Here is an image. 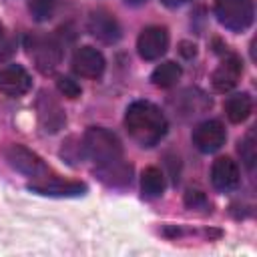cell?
I'll use <instances>...</instances> for the list:
<instances>
[{
  "label": "cell",
  "instance_id": "obj_20",
  "mask_svg": "<svg viewBox=\"0 0 257 257\" xmlns=\"http://www.w3.org/2000/svg\"><path fill=\"white\" fill-rule=\"evenodd\" d=\"M28 8H30V14L38 22H42V20H48L52 16V12H54V0H30Z\"/></svg>",
  "mask_w": 257,
  "mask_h": 257
},
{
  "label": "cell",
  "instance_id": "obj_15",
  "mask_svg": "<svg viewBox=\"0 0 257 257\" xmlns=\"http://www.w3.org/2000/svg\"><path fill=\"white\" fill-rule=\"evenodd\" d=\"M96 173L100 177V181H104L106 185H112V187H122L126 183H131V165L116 161V163H110V165H104V167H96Z\"/></svg>",
  "mask_w": 257,
  "mask_h": 257
},
{
  "label": "cell",
  "instance_id": "obj_7",
  "mask_svg": "<svg viewBox=\"0 0 257 257\" xmlns=\"http://www.w3.org/2000/svg\"><path fill=\"white\" fill-rule=\"evenodd\" d=\"M227 133L219 120H205L193 131V145L201 153H215L225 145Z\"/></svg>",
  "mask_w": 257,
  "mask_h": 257
},
{
  "label": "cell",
  "instance_id": "obj_8",
  "mask_svg": "<svg viewBox=\"0 0 257 257\" xmlns=\"http://www.w3.org/2000/svg\"><path fill=\"white\" fill-rule=\"evenodd\" d=\"M72 68L84 78H98L104 72V56L92 46H80L72 54Z\"/></svg>",
  "mask_w": 257,
  "mask_h": 257
},
{
  "label": "cell",
  "instance_id": "obj_24",
  "mask_svg": "<svg viewBox=\"0 0 257 257\" xmlns=\"http://www.w3.org/2000/svg\"><path fill=\"white\" fill-rule=\"evenodd\" d=\"M126 2H131V4H141V2H145V0H126Z\"/></svg>",
  "mask_w": 257,
  "mask_h": 257
},
{
  "label": "cell",
  "instance_id": "obj_4",
  "mask_svg": "<svg viewBox=\"0 0 257 257\" xmlns=\"http://www.w3.org/2000/svg\"><path fill=\"white\" fill-rule=\"evenodd\" d=\"M215 14L225 28L243 32L253 22V0H215Z\"/></svg>",
  "mask_w": 257,
  "mask_h": 257
},
{
  "label": "cell",
  "instance_id": "obj_1",
  "mask_svg": "<svg viewBox=\"0 0 257 257\" xmlns=\"http://www.w3.org/2000/svg\"><path fill=\"white\" fill-rule=\"evenodd\" d=\"M124 126L141 147H153L167 135V118L149 100H137L126 108Z\"/></svg>",
  "mask_w": 257,
  "mask_h": 257
},
{
  "label": "cell",
  "instance_id": "obj_11",
  "mask_svg": "<svg viewBox=\"0 0 257 257\" xmlns=\"http://www.w3.org/2000/svg\"><path fill=\"white\" fill-rule=\"evenodd\" d=\"M211 183L217 191H233L239 185V167L229 157H219L211 167Z\"/></svg>",
  "mask_w": 257,
  "mask_h": 257
},
{
  "label": "cell",
  "instance_id": "obj_13",
  "mask_svg": "<svg viewBox=\"0 0 257 257\" xmlns=\"http://www.w3.org/2000/svg\"><path fill=\"white\" fill-rule=\"evenodd\" d=\"M34 193L40 195H50V197H78L86 191V185L82 183H72V181H60V179H40L36 183L28 185Z\"/></svg>",
  "mask_w": 257,
  "mask_h": 257
},
{
  "label": "cell",
  "instance_id": "obj_9",
  "mask_svg": "<svg viewBox=\"0 0 257 257\" xmlns=\"http://www.w3.org/2000/svg\"><path fill=\"white\" fill-rule=\"evenodd\" d=\"M36 106H38L40 124H42V128H44L46 133H56L58 128H62V124H64V120H66V118H64V110L60 108L58 100H56L50 92L42 90L40 96H38Z\"/></svg>",
  "mask_w": 257,
  "mask_h": 257
},
{
  "label": "cell",
  "instance_id": "obj_3",
  "mask_svg": "<svg viewBox=\"0 0 257 257\" xmlns=\"http://www.w3.org/2000/svg\"><path fill=\"white\" fill-rule=\"evenodd\" d=\"M26 48H28V54L34 60V64L40 72H52L60 64L62 48H60V42L54 36L30 34L26 38Z\"/></svg>",
  "mask_w": 257,
  "mask_h": 257
},
{
  "label": "cell",
  "instance_id": "obj_18",
  "mask_svg": "<svg viewBox=\"0 0 257 257\" xmlns=\"http://www.w3.org/2000/svg\"><path fill=\"white\" fill-rule=\"evenodd\" d=\"M181 78V66L175 64L173 60H167L163 64H159L155 70H153V84L161 86V88H169L173 84H177V80Z\"/></svg>",
  "mask_w": 257,
  "mask_h": 257
},
{
  "label": "cell",
  "instance_id": "obj_14",
  "mask_svg": "<svg viewBox=\"0 0 257 257\" xmlns=\"http://www.w3.org/2000/svg\"><path fill=\"white\" fill-rule=\"evenodd\" d=\"M239 76H241V60L235 58V56H229L215 68V72L211 76V82L219 92H225V90H231L237 84Z\"/></svg>",
  "mask_w": 257,
  "mask_h": 257
},
{
  "label": "cell",
  "instance_id": "obj_2",
  "mask_svg": "<svg viewBox=\"0 0 257 257\" xmlns=\"http://www.w3.org/2000/svg\"><path fill=\"white\" fill-rule=\"evenodd\" d=\"M82 149L96 163V167H104L122 159V145L116 139V135L100 126H90L84 133Z\"/></svg>",
  "mask_w": 257,
  "mask_h": 257
},
{
  "label": "cell",
  "instance_id": "obj_5",
  "mask_svg": "<svg viewBox=\"0 0 257 257\" xmlns=\"http://www.w3.org/2000/svg\"><path fill=\"white\" fill-rule=\"evenodd\" d=\"M2 155L4 159L8 161V165L16 171H20L22 175L26 177H32V179H44L48 175V169L46 165L42 163V159L32 153L30 149H26L24 145H18V143H10L2 149Z\"/></svg>",
  "mask_w": 257,
  "mask_h": 257
},
{
  "label": "cell",
  "instance_id": "obj_23",
  "mask_svg": "<svg viewBox=\"0 0 257 257\" xmlns=\"http://www.w3.org/2000/svg\"><path fill=\"white\" fill-rule=\"evenodd\" d=\"M185 201H187L189 207H197V205H203L205 203V197L199 191H189L187 197H185Z\"/></svg>",
  "mask_w": 257,
  "mask_h": 257
},
{
  "label": "cell",
  "instance_id": "obj_19",
  "mask_svg": "<svg viewBox=\"0 0 257 257\" xmlns=\"http://www.w3.org/2000/svg\"><path fill=\"white\" fill-rule=\"evenodd\" d=\"M239 155L243 159V163L253 169L255 165V159H257V143H255V131H249L245 135V139L239 143Z\"/></svg>",
  "mask_w": 257,
  "mask_h": 257
},
{
  "label": "cell",
  "instance_id": "obj_22",
  "mask_svg": "<svg viewBox=\"0 0 257 257\" xmlns=\"http://www.w3.org/2000/svg\"><path fill=\"white\" fill-rule=\"evenodd\" d=\"M14 52V46H12V40H10V36L6 34V30H4V26L0 24V60H6L10 54Z\"/></svg>",
  "mask_w": 257,
  "mask_h": 257
},
{
  "label": "cell",
  "instance_id": "obj_12",
  "mask_svg": "<svg viewBox=\"0 0 257 257\" xmlns=\"http://www.w3.org/2000/svg\"><path fill=\"white\" fill-rule=\"evenodd\" d=\"M88 30L102 42H116L120 38V26L116 18L106 10H96L88 18Z\"/></svg>",
  "mask_w": 257,
  "mask_h": 257
},
{
  "label": "cell",
  "instance_id": "obj_10",
  "mask_svg": "<svg viewBox=\"0 0 257 257\" xmlns=\"http://www.w3.org/2000/svg\"><path fill=\"white\" fill-rule=\"evenodd\" d=\"M30 84H32L30 74L20 64H8L0 68V92L8 96H20L28 92Z\"/></svg>",
  "mask_w": 257,
  "mask_h": 257
},
{
  "label": "cell",
  "instance_id": "obj_6",
  "mask_svg": "<svg viewBox=\"0 0 257 257\" xmlns=\"http://www.w3.org/2000/svg\"><path fill=\"white\" fill-rule=\"evenodd\" d=\"M139 54L145 60H157L161 58L169 48V32L163 26H149L139 34L137 40Z\"/></svg>",
  "mask_w": 257,
  "mask_h": 257
},
{
  "label": "cell",
  "instance_id": "obj_17",
  "mask_svg": "<svg viewBox=\"0 0 257 257\" xmlns=\"http://www.w3.org/2000/svg\"><path fill=\"white\" fill-rule=\"evenodd\" d=\"M141 191H143V197L145 199H157L163 195L165 191V177L161 173V169L157 167H147L143 171V177H141Z\"/></svg>",
  "mask_w": 257,
  "mask_h": 257
},
{
  "label": "cell",
  "instance_id": "obj_21",
  "mask_svg": "<svg viewBox=\"0 0 257 257\" xmlns=\"http://www.w3.org/2000/svg\"><path fill=\"white\" fill-rule=\"evenodd\" d=\"M56 86H58V90H60L64 96H68V98L80 96V86H78L72 78H68V76H60V78L56 80Z\"/></svg>",
  "mask_w": 257,
  "mask_h": 257
},
{
  "label": "cell",
  "instance_id": "obj_16",
  "mask_svg": "<svg viewBox=\"0 0 257 257\" xmlns=\"http://www.w3.org/2000/svg\"><path fill=\"white\" fill-rule=\"evenodd\" d=\"M251 108H253V100L247 92L233 94L225 100V112L231 122H243L251 114Z\"/></svg>",
  "mask_w": 257,
  "mask_h": 257
}]
</instances>
